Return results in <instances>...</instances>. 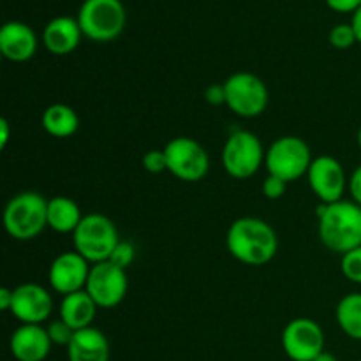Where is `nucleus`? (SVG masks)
<instances>
[{"label": "nucleus", "instance_id": "1", "mask_svg": "<svg viewBox=\"0 0 361 361\" xmlns=\"http://www.w3.org/2000/svg\"><path fill=\"white\" fill-rule=\"evenodd\" d=\"M226 247L240 263L263 267L277 254L279 238L275 229L263 219L240 217L229 226Z\"/></svg>", "mask_w": 361, "mask_h": 361}, {"label": "nucleus", "instance_id": "2", "mask_svg": "<svg viewBox=\"0 0 361 361\" xmlns=\"http://www.w3.org/2000/svg\"><path fill=\"white\" fill-rule=\"evenodd\" d=\"M317 219V235L328 250L344 256L361 247V207L355 201L319 204Z\"/></svg>", "mask_w": 361, "mask_h": 361}, {"label": "nucleus", "instance_id": "3", "mask_svg": "<svg viewBox=\"0 0 361 361\" xmlns=\"http://www.w3.org/2000/svg\"><path fill=\"white\" fill-rule=\"evenodd\" d=\"M48 228V200L34 190L11 197L4 208V229L18 242H30Z\"/></svg>", "mask_w": 361, "mask_h": 361}, {"label": "nucleus", "instance_id": "4", "mask_svg": "<svg viewBox=\"0 0 361 361\" xmlns=\"http://www.w3.org/2000/svg\"><path fill=\"white\" fill-rule=\"evenodd\" d=\"M74 250L90 264L109 261L118 245V229L115 222L102 214H88L73 233Z\"/></svg>", "mask_w": 361, "mask_h": 361}, {"label": "nucleus", "instance_id": "5", "mask_svg": "<svg viewBox=\"0 0 361 361\" xmlns=\"http://www.w3.org/2000/svg\"><path fill=\"white\" fill-rule=\"evenodd\" d=\"M78 23L90 41H115L126 28V7L122 0H85L78 11Z\"/></svg>", "mask_w": 361, "mask_h": 361}, {"label": "nucleus", "instance_id": "6", "mask_svg": "<svg viewBox=\"0 0 361 361\" xmlns=\"http://www.w3.org/2000/svg\"><path fill=\"white\" fill-rule=\"evenodd\" d=\"M312 161V152L305 140L298 136H282L277 137L268 148L264 166L268 175L289 183L305 176Z\"/></svg>", "mask_w": 361, "mask_h": 361}, {"label": "nucleus", "instance_id": "7", "mask_svg": "<svg viewBox=\"0 0 361 361\" xmlns=\"http://www.w3.org/2000/svg\"><path fill=\"white\" fill-rule=\"evenodd\" d=\"M267 152L259 137L250 130H235L229 134L222 148V168L231 178L247 180L264 164Z\"/></svg>", "mask_w": 361, "mask_h": 361}, {"label": "nucleus", "instance_id": "8", "mask_svg": "<svg viewBox=\"0 0 361 361\" xmlns=\"http://www.w3.org/2000/svg\"><path fill=\"white\" fill-rule=\"evenodd\" d=\"M226 88V106L235 115L242 118H256L263 115L270 102V92L267 83L259 76L252 73L231 74L224 81Z\"/></svg>", "mask_w": 361, "mask_h": 361}, {"label": "nucleus", "instance_id": "9", "mask_svg": "<svg viewBox=\"0 0 361 361\" xmlns=\"http://www.w3.org/2000/svg\"><path fill=\"white\" fill-rule=\"evenodd\" d=\"M164 154L168 159V171L182 182H200L208 175L210 157L192 137H175L164 147Z\"/></svg>", "mask_w": 361, "mask_h": 361}, {"label": "nucleus", "instance_id": "10", "mask_svg": "<svg viewBox=\"0 0 361 361\" xmlns=\"http://www.w3.org/2000/svg\"><path fill=\"white\" fill-rule=\"evenodd\" d=\"M129 289L127 270L111 261L92 264L85 291L92 296L99 309H115L123 302Z\"/></svg>", "mask_w": 361, "mask_h": 361}, {"label": "nucleus", "instance_id": "11", "mask_svg": "<svg viewBox=\"0 0 361 361\" xmlns=\"http://www.w3.org/2000/svg\"><path fill=\"white\" fill-rule=\"evenodd\" d=\"M282 348L293 361H314L324 351V331L310 317H296L282 331Z\"/></svg>", "mask_w": 361, "mask_h": 361}, {"label": "nucleus", "instance_id": "12", "mask_svg": "<svg viewBox=\"0 0 361 361\" xmlns=\"http://www.w3.org/2000/svg\"><path fill=\"white\" fill-rule=\"evenodd\" d=\"M307 180L321 204H331L342 201L348 189V176L341 161L331 155H319L310 164Z\"/></svg>", "mask_w": 361, "mask_h": 361}, {"label": "nucleus", "instance_id": "13", "mask_svg": "<svg viewBox=\"0 0 361 361\" xmlns=\"http://www.w3.org/2000/svg\"><path fill=\"white\" fill-rule=\"evenodd\" d=\"M90 268L92 264L83 256H80L76 250H73V252L67 250V252L59 254L49 264V286H51L53 291L62 296L83 291L87 288Z\"/></svg>", "mask_w": 361, "mask_h": 361}, {"label": "nucleus", "instance_id": "14", "mask_svg": "<svg viewBox=\"0 0 361 361\" xmlns=\"http://www.w3.org/2000/svg\"><path fill=\"white\" fill-rule=\"evenodd\" d=\"M11 314L21 324H42L53 312V298L42 286L35 282L20 284L13 289Z\"/></svg>", "mask_w": 361, "mask_h": 361}, {"label": "nucleus", "instance_id": "15", "mask_svg": "<svg viewBox=\"0 0 361 361\" xmlns=\"http://www.w3.org/2000/svg\"><path fill=\"white\" fill-rule=\"evenodd\" d=\"M51 345L42 324H20L9 338V351L16 361H44Z\"/></svg>", "mask_w": 361, "mask_h": 361}, {"label": "nucleus", "instance_id": "16", "mask_svg": "<svg viewBox=\"0 0 361 361\" xmlns=\"http://www.w3.org/2000/svg\"><path fill=\"white\" fill-rule=\"evenodd\" d=\"M37 51V35L23 21H7L0 28V53L9 62H27Z\"/></svg>", "mask_w": 361, "mask_h": 361}, {"label": "nucleus", "instance_id": "17", "mask_svg": "<svg viewBox=\"0 0 361 361\" xmlns=\"http://www.w3.org/2000/svg\"><path fill=\"white\" fill-rule=\"evenodd\" d=\"M83 32H81L78 18L56 16L49 21L42 32V42L44 48L51 55L63 56L73 53L80 44Z\"/></svg>", "mask_w": 361, "mask_h": 361}, {"label": "nucleus", "instance_id": "18", "mask_svg": "<svg viewBox=\"0 0 361 361\" xmlns=\"http://www.w3.org/2000/svg\"><path fill=\"white\" fill-rule=\"evenodd\" d=\"M66 349L69 361H109L108 338L94 326L74 331Z\"/></svg>", "mask_w": 361, "mask_h": 361}, {"label": "nucleus", "instance_id": "19", "mask_svg": "<svg viewBox=\"0 0 361 361\" xmlns=\"http://www.w3.org/2000/svg\"><path fill=\"white\" fill-rule=\"evenodd\" d=\"M97 303L87 291L71 293L60 302V319L69 324L74 331L90 328L97 314Z\"/></svg>", "mask_w": 361, "mask_h": 361}, {"label": "nucleus", "instance_id": "20", "mask_svg": "<svg viewBox=\"0 0 361 361\" xmlns=\"http://www.w3.org/2000/svg\"><path fill=\"white\" fill-rule=\"evenodd\" d=\"M85 215H81L76 201L66 196H55L48 200V228L56 233H74Z\"/></svg>", "mask_w": 361, "mask_h": 361}, {"label": "nucleus", "instance_id": "21", "mask_svg": "<svg viewBox=\"0 0 361 361\" xmlns=\"http://www.w3.org/2000/svg\"><path fill=\"white\" fill-rule=\"evenodd\" d=\"M41 123L42 129L49 136L63 140V137H69L76 133L78 127H80V116H78V113L71 106L56 102V104L48 106L44 109Z\"/></svg>", "mask_w": 361, "mask_h": 361}, {"label": "nucleus", "instance_id": "22", "mask_svg": "<svg viewBox=\"0 0 361 361\" xmlns=\"http://www.w3.org/2000/svg\"><path fill=\"white\" fill-rule=\"evenodd\" d=\"M335 319L349 338L361 342V293H349L337 303Z\"/></svg>", "mask_w": 361, "mask_h": 361}, {"label": "nucleus", "instance_id": "23", "mask_svg": "<svg viewBox=\"0 0 361 361\" xmlns=\"http://www.w3.org/2000/svg\"><path fill=\"white\" fill-rule=\"evenodd\" d=\"M341 270L348 281L355 282V284H361V247L349 250V252L342 256Z\"/></svg>", "mask_w": 361, "mask_h": 361}, {"label": "nucleus", "instance_id": "24", "mask_svg": "<svg viewBox=\"0 0 361 361\" xmlns=\"http://www.w3.org/2000/svg\"><path fill=\"white\" fill-rule=\"evenodd\" d=\"M358 42L351 23L335 25L330 30V44L337 49H349Z\"/></svg>", "mask_w": 361, "mask_h": 361}, {"label": "nucleus", "instance_id": "25", "mask_svg": "<svg viewBox=\"0 0 361 361\" xmlns=\"http://www.w3.org/2000/svg\"><path fill=\"white\" fill-rule=\"evenodd\" d=\"M46 330H48L49 338H51V344L63 345V348H67V345H69V342L73 341V337H74L73 328H71L69 324L63 323L60 317L56 321H51Z\"/></svg>", "mask_w": 361, "mask_h": 361}, {"label": "nucleus", "instance_id": "26", "mask_svg": "<svg viewBox=\"0 0 361 361\" xmlns=\"http://www.w3.org/2000/svg\"><path fill=\"white\" fill-rule=\"evenodd\" d=\"M134 257H136V249H134L133 243H130V242H118V245H116L115 250H113L109 261H111L113 264H116V267L127 270V268L133 264Z\"/></svg>", "mask_w": 361, "mask_h": 361}, {"label": "nucleus", "instance_id": "27", "mask_svg": "<svg viewBox=\"0 0 361 361\" xmlns=\"http://www.w3.org/2000/svg\"><path fill=\"white\" fill-rule=\"evenodd\" d=\"M143 168L152 175H161L168 171V159H166L164 150H150L143 157Z\"/></svg>", "mask_w": 361, "mask_h": 361}, {"label": "nucleus", "instance_id": "28", "mask_svg": "<svg viewBox=\"0 0 361 361\" xmlns=\"http://www.w3.org/2000/svg\"><path fill=\"white\" fill-rule=\"evenodd\" d=\"M286 189H288V183H286L284 180L271 175H268L267 178L263 180V185H261V192H263V196L271 201L281 200V197L286 194Z\"/></svg>", "mask_w": 361, "mask_h": 361}, {"label": "nucleus", "instance_id": "29", "mask_svg": "<svg viewBox=\"0 0 361 361\" xmlns=\"http://www.w3.org/2000/svg\"><path fill=\"white\" fill-rule=\"evenodd\" d=\"M204 101L212 106H221L226 104V88L224 83L221 85H210V87L204 90Z\"/></svg>", "mask_w": 361, "mask_h": 361}, {"label": "nucleus", "instance_id": "30", "mask_svg": "<svg viewBox=\"0 0 361 361\" xmlns=\"http://www.w3.org/2000/svg\"><path fill=\"white\" fill-rule=\"evenodd\" d=\"M326 6L335 13H353L361 7V0H326Z\"/></svg>", "mask_w": 361, "mask_h": 361}, {"label": "nucleus", "instance_id": "31", "mask_svg": "<svg viewBox=\"0 0 361 361\" xmlns=\"http://www.w3.org/2000/svg\"><path fill=\"white\" fill-rule=\"evenodd\" d=\"M348 190L349 194H351L353 201L361 207V164L351 173V176H349Z\"/></svg>", "mask_w": 361, "mask_h": 361}, {"label": "nucleus", "instance_id": "32", "mask_svg": "<svg viewBox=\"0 0 361 361\" xmlns=\"http://www.w3.org/2000/svg\"><path fill=\"white\" fill-rule=\"evenodd\" d=\"M11 305H13V289L2 288L0 289V310L7 312L11 310Z\"/></svg>", "mask_w": 361, "mask_h": 361}, {"label": "nucleus", "instance_id": "33", "mask_svg": "<svg viewBox=\"0 0 361 361\" xmlns=\"http://www.w3.org/2000/svg\"><path fill=\"white\" fill-rule=\"evenodd\" d=\"M11 137V126L6 118L0 120V148H6L7 143H9Z\"/></svg>", "mask_w": 361, "mask_h": 361}, {"label": "nucleus", "instance_id": "34", "mask_svg": "<svg viewBox=\"0 0 361 361\" xmlns=\"http://www.w3.org/2000/svg\"><path fill=\"white\" fill-rule=\"evenodd\" d=\"M351 27H353V30H355L356 39H358V42L361 44V7H360L358 11H356L355 14H353Z\"/></svg>", "mask_w": 361, "mask_h": 361}, {"label": "nucleus", "instance_id": "35", "mask_svg": "<svg viewBox=\"0 0 361 361\" xmlns=\"http://www.w3.org/2000/svg\"><path fill=\"white\" fill-rule=\"evenodd\" d=\"M314 361H338V360L335 358V355H331V353L323 351V353H321V355L317 356V358L314 360Z\"/></svg>", "mask_w": 361, "mask_h": 361}, {"label": "nucleus", "instance_id": "36", "mask_svg": "<svg viewBox=\"0 0 361 361\" xmlns=\"http://www.w3.org/2000/svg\"><path fill=\"white\" fill-rule=\"evenodd\" d=\"M358 147H360V150H361V126H360V129H358Z\"/></svg>", "mask_w": 361, "mask_h": 361}, {"label": "nucleus", "instance_id": "37", "mask_svg": "<svg viewBox=\"0 0 361 361\" xmlns=\"http://www.w3.org/2000/svg\"><path fill=\"white\" fill-rule=\"evenodd\" d=\"M14 361H16V360H14Z\"/></svg>", "mask_w": 361, "mask_h": 361}]
</instances>
